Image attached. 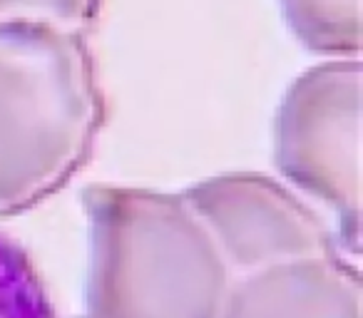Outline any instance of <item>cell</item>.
Segmentation results:
<instances>
[{"label": "cell", "instance_id": "obj_1", "mask_svg": "<svg viewBox=\"0 0 363 318\" xmlns=\"http://www.w3.org/2000/svg\"><path fill=\"white\" fill-rule=\"evenodd\" d=\"M87 219L85 298L77 318H217L234 281L182 192L97 182Z\"/></svg>", "mask_w": 363, "mask_h": 318}, {"label": "cell", "instance_id": "obj_2", "mask_svg": "<svg viewBox=\"0 0 363 318\" xmlns=\"http://www.w3.org/2000/svg\"><path fill=\"white\" fill-rule=\"evenodd\" d=\"M102 122L85 33L0 21V219L60 192L87 164Z\"/></svg>", "mask_w": 363, "mask_h": 318}, {"label": "cell", "instance_id": "obj_3", "mask_svg": "<svg viewBox=\"0 0 363 318\" xmlns=\"http://www.w3.org/2000/svg\"><path fill=\"white\" fill-rule=\"evenodd\" d=\"M274 164L284 182L326 209L341 249L361 244V60L331 57L303 70L274 117Z\"/></svg>", "mask_w": 363, "mask_h": 318}, {"label": "cell", "instance_id": "obj_4", "mask_svg": "<svg viewBox=\"0 0 363 318\" xmlns=\"http://www.w3.org/2000/svg\"><path fill=\"white\" fill-rule=\"evenodd\" d=\"M182 194L234 276L289 259L343 251L321 209L284 179L262 172H224L199 179Z\"/></svg>", "mask_w": 363, "mask_h": 318}, {"label": "cell", "instance_id": "obj_5", "mask_svg": "<svg viewBox=\"0 0 363 318\" xmlns=\"http://www.w3.org/2000/svg\"><path fill=\"white\" fill-rule=\"evenodd\" d=\"M217 318H363L361 271L343 251L234 276Z\"/></svg>", "mask_w": 363, "mask_h": 318}, {"label": "cell", "instance_id": "obj_6", "mask_svg": "<svg viewBox=\"0 0 363 318\" xmlns=\"http://www.w3.org/2000/svg\"><path fill=\"white\" fill-rule=\"evenodd\" d=\"M279 6L298 42L323 60L361 55V0H279Z\"/></svg>", "mask_w": 363, "mask_h": 318}, {"label": "cell", "instance_id": "obj_7", "mask_svg": "<svg viewBox=\"0 0 363 318\" xmlns=\"http://www.w3.org/2000/svg\"><path fill=\"white\" fill-rule=\"evenodd\" d=\"M0 318H57L23 246L0 232Z\"/></svg>", "mask_w": 363, "mask_h": 318}, {"label": "cell", "instance_id": "obj_8", "mask_svg": "<svg viewBox=\"0 0 363 318\" xmlns=\"http://www.w3.org/2000/svg\"><path fill=\"white\" fill-rule=\"evenodd\" d=\"M100 8L102 0H0V21H43L85 33Z\"/></svg>", "mask_w": 363, "mask_h": 318}]
</instances>
